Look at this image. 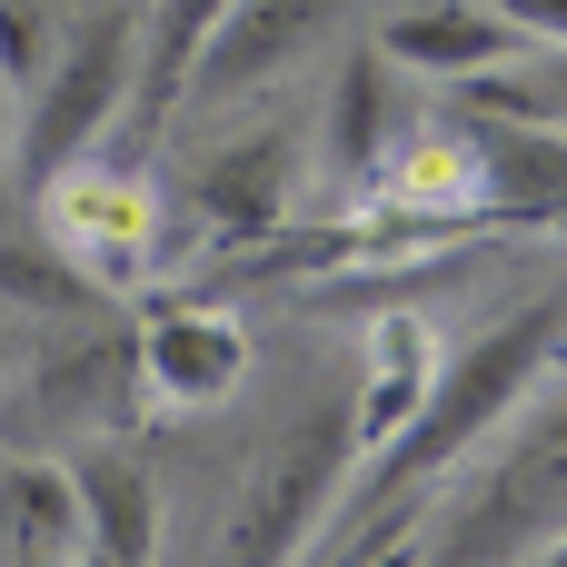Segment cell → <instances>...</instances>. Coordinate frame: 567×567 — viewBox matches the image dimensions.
<instances>
[{"label": "cell", "mask_w": 567, "mask_h": 567, "mask_svg": "<svg viewBox=\"0 0 567 567\" xmlns=\"http://www.w3.org/2000/svg\"><path fill=\"white\" fill-rule=\"evenodd\" d=\"M558 359H567V299H518L498 329H478L458 359H439L429 409L369 458V478H379V488H429V478L458 468L488 429H508V419L558 379Z\"/></svg>", "instance_id": "6da1fadb"}, {"label": "cell", "mask_w": 567, "mask_h": 567, "mask_svg": "<svg viewBox=\"0 0 567 567\" xmlns=\"http://www.w3.org/2000/svg\"><path fill=\"white\" fill-rule=\"evenodd\" d=\"M567 528V389L548 379L518 419H508V449L498 468L439 508L429 528V558H538Z\"/></svg>", "instance_id": "7a4b0ae2"}, {"label": "cell", "mask_w": 567, "mask_h": 567, "mask_svg": "<svg viewBox=\"0 0 567 567\" xmlns=\"http://www.w3.org/2000/svg\"><path fill=\"white\" fill-rule=\"evenodd\" d=\"M130 90H140V20L130 10H90L30 80V110H20V179L50 189L60 169L100 159V140L130 120Z\"/></svg>", "instance_id": "3957f363"}, {"label": "cell", "mask_w": 567, "mask_h": 567, "mask_svg": "<svg viewBox=\"0 0 567 567\" xmlns=\"http://www.w3.org/2000/svg\"><path fill=\"white\" fill-rule=\"evenodd\" d=\"M40 229L100 279V299H130V289H150L159 269H169V209H159V189L140 179V169H120V159H80V169H60L50 189H40Z\"/></svg>", "instance_id": "277c9868"}, {"label": "cell", "mask_w": 567, "mask_h": 567, "mask_svg": "<svg viewBox=\"0 0 567 567\" xmlns=\"http://www.w3.org/2000/svg\"><path fill=\"white\" fill-rule=\"evenodd\" d=\"M349 458H359V419H349V399L289 419V439L259 458L249 498L229 508V548H239V558H289V548H309V538L329 528V498H339Z\"/></svg>", "instance_id": "5b68a950"}, {"label": "cell", "mask_w": 567, "mask_h": 567, "mask_svg": "<svg viewBox=\"0 0 567 567\" xmlns=\"http://www.w3.org/2000/svg\"><path fill=\"white\" fill-rule=\"evenodd\" d=\"M150 399V369H140V329L120 339V329H100L90 349H60L50 369H30L20 379V399L0 409L10 419V439H60V449H80V439H110V429H130V409Z\"/></svg>", "instance_id": "8992f818"}, {"label": "cell", "mask_w": 567, "mask_h": 567, "mask_svg": "<svg viewBox=\"0 0 567 567\" xmlns=\"http://www.w3.org/2000/svg\"><path fill=\"white\" fill-rule=\"evenodd\" d=\"M349 10H359V0H229V20L209 30V50H199L179 110H239V100H259L269 80H289L299 60H319V40H329Z\"/></svg>", "instance_id": "52a82bcc"}, {"label": "cell", "mask_w": 567, "mask_h": 567, "mask_svg": "<svg viewBox=\"0 0 567 567\" xmlns=\"http://www.w3.org/2000/svg\"><path fill=\"white\" fill-rule=\"evenodd\" d=\"M478 120V179L498 229H567V130L538 110H468Z\"/></svg>", "instance_id": "ba28073f"}, {"label": "cell", "mask_w": 567, "mask_h": 567, "mask_svg": "<svg viewBox=\"0 0 567 567\" xmlns=\"http://www.w3.org/2000/svg\"><path fill=\"white\" fill-rule=\"evenodd\" d=\"M140 369H150L159 409H219L249 379V339L219 309H150L140 319Z\"/></svg>", "instance_id": "9c48e42d"}, {"label": "cell", "mask_w": 567, "mask_h": 567, "mask_svg": "<svg viewBox=\"0 0 567 567\" xmlns=\"http://www.w3.org/2000/svg\"><path fill=\"white\" fill-rule=\"evenodd\" d=\"M379 50H389L409 80H449V90H458V80L518 60L528 30H518L498 0H429V10H399V20L379 30Z\"/></svg>", "instance_id": "30bf717a"}, {"label": "cell", "mask_w": 567, "mask_h": 567, "mask_svg": "<svg viewBox=\"0 0 567 567\" xmlns=\"http://www.w3.org/2000/svg\"><path fill=\"white\" fill-rule=\"evenodd\" d=\"M399 140H409V90H399V60H389V50L339 60V80H329V120H319L329 169H339V179H379V169L399 159Z\"/></svg>", "instance_id": "8fae6325"}, {"label": "cell", "mask_w": 567, "mask_h": 567, "mask_svg": "<svg viewBox=\"0 0 567 567\" xmlns=\"http://www.w3.org/2000/svg\"><path fill=\"white\" fill-rule=\"evenodd\" d=\"M289 179H299V150H289L279 130H249V140H229V150L199 159L189 199H199V219H209L219 239H269L279 209H289Z\"/></svg>", "instance_id": "7c38bea8"}, {"label": "cell", "mask_w": 567, "mask_h": 567, "mask_svg": "<svg viewBox=\"0 0 567 567\" xmlns=\"http://www.w3.org/2000/svg\"><path fill=\"white\" fill-rule=\"evenodd\" d=\"M439 359H449V349H439V329H429V319H409V309L369 329V379L349 389L359 458H379V449H389V439H399V429L429 409V389H439Z\"/></svg>", "instance_id": "4fadbf2b"}, {"label": "cell", "mask_w": 567, "mask_h": 567, "mask_svg": "<svg viewBox=\"0 0 567 567\" xmlns=\"http://www.w3.org/2000/svg\"><path fill=\"white\" fill-rule=\"evenodd\" d=\"M70 478H80V508H90V558H150L159 548V478L120 449V429L80 439Z\"/></svg>", "instance_id": "5bb4252c"}, {"label": "cell", "mask_w": 567, "mask_h": 567, "mask_svg": "<svg viewBox=\"0 0 567 567\" xmlns=\"http://www.w3.org/2000/svg\"><path fill=\"white\" fill-rule=\"evenodd\" d=\"M70 548H90L80 478L50 458H10L0 468V558H70Z\"/></svg>", "instance_id": "9a60e30c"}, {"label": "cell", "mask_w": 567, "mask_h": 567, "mask_svg": "<svg viewBox=\"0 0 567 567\" xmlns=\"http://www.w3.org/2000/svg\"><path fill=\"white\" fill-rule=\"evenodd\" d=\"M219 20H229V0H150V20H140V90H130L140 130L189 100V70H199V50H209Z\"/></svg>", "instance_id": "2e32d148"}, {"label": "cell", "mask_w": 567, "mask_h": 567, "mask_svg": "<svg viewBox=\"0 0 567 567\" xmlns=\"http://www.w3.org/2000/svg\"><path fill=\"white\" fill-rule=\"evenodd\" d=\"M100 279L40 229V239H0V319H100Z\"/></svg>", "instance_id": "e0dca14e"}, {"label": "cell", "mask_w": 567, "mask_h": 567, "mask_svg": "<svg viewBox=\"0 0 567 567\" xmlns=\"http://www.w3.org/2000/svg\"><path fill=\"white\" fill-rule=\"evenodd\" d=\"M458 100H468V110H538V120H558V130H567V50L528 40L518 60H498V70H478V80H458Z\"/></svg>", "instance_id": "ac0fdd59"}, {"label": "cell", "mask_w": 567, "mask_h": 567, "mask_svg": "<svg viewBox=\"0 0 567 567\" xmlns=\"http://www.w3.org/2000/svg\"><path fill=\"white\" fill-rule=\"evenodd\" d=\"M0 80H40V30H30V10L20 0H0Z\"/></svg>", "instance_id": "d6986e66"}, {"label": "cell", "mask_w": 567, "mask_h": 567, "mask_svg": "<svg viewBox=\"0 0 567 567\" xmlns=\"http://www.w3.org/2000/svg\"><path fill=\"white\" fill-rule=\"evenodd\" d=\"M528 40H548V50H567V0H498Z\"/></svg>", "instance_id": "ffe728a7"}, {"label": "cell", "mask_w": 567, "mask_h": 567, "mask_svg": "<svg viewBox=\"0 0 567 567\" xmlns=\"http://www.w3.org/2000/svg\"><path fill=\"white\" fill-rule=\"evenodd\" d=\"M0 369H10V329H0Z\"/></svg>", "instance_id": "44dd1931"}]
</instances>
